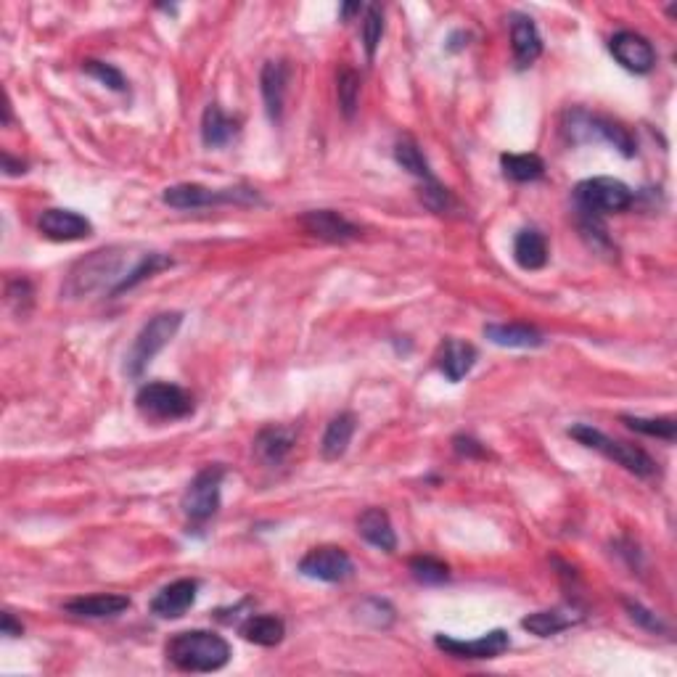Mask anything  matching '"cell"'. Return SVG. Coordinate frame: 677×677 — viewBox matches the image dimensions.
I'll list each match as a JSON object with an SVG mask.
<instances>
[{
	"label": "cell",
	"mask_w": 677,
	"mask_h": 677,
	"mask_svg": "<svg viewBox=\"0 0 677 677\" xmlns=\"http://www.w3.org/2000/svg\"><path fill=\"white\" fill-rule=\"evenodd\" d=\"M167 659L183 672H217L231 662V646L209 630H186L170 638Z\"/></svg>",
	"instance_id": "cell-1"
},
{
	"label": "cell",
	"mask_w": 677,
	"mask_h": 677,
	"mask_svg": "<svg viewBox=\"0 0 677 677\" xmlns=\"http://www.w3.org/2000/svg\"><path fill=\"white\" fill-rule=\"evenodd\" d=\"M125 262L127 249H122V246H106V249L90 252L72 268L64 291L69 297H85V294L101 289H109V294H112L125 281Z\"/></svg>",
	"instance_id": "cell-2"
},
{
	"label": "cell",
	"mask_w": 677,
	"mask_h": 677,
	"mask_svg": "<svg viewBox=\"0 0 677 677\" xmlns=\"http://www.w3.org/2000/svg\"><path fill=\"white\" fill-rule=\"evenodd\" d=\"M569 437H574L580 445L590 447V450H596V453L606 455L609 461L619 463L622 469H627L635 477H654L656 471V461L646 450H640L635 445H627V442H619V439H611L609 434H603L601 429H593L590 424H577L569 429Z\"/></svg>",
	"instance_id": "cell-3"
},
{
	"label": "cell",
	"mask_w": 677,
	"mask_h": 677,
	"mask_svg": "<svg viewBox=\"0 0 677 677\" xmlns=\"http://www.w3.org/2000/svg\"><path fill=\"white\" fill-rule=\"evenodd\" d=\"M183 326V313H159L141 328V334L135 336L133 347L125 358V373L138 379L149 363L157 358L159 352L175 339V334Z\"/></svg>",
	"instance_id": "cell-4"
},
{
	"label": "cell",
	"mask_w": 677,
	"mask_h": 677,
	"mask_svg": "<svg viewBox=\"0 0 677 677\" xmlns=\"http://www.w3.org/2000/svg\"><path fill=\"white\" fill-rule=\"evenodd\" d=\"M566 133L574 143H593L603 141L614 146L622 157H635V138L622 122L601 117V114H588L577 109L566 117Z\"/></svg>",
	"instance_id": "cell-5"
},
{
	"label": "cell",
	"mask_w": 677,
	"mask_h": 677,
	"mask_svg": "<svg viewBox=\"0 0 677 677\" xmlns=\"http://www.w3.org/2000/svg\"><path fill=\"white\" fill-rule=\"evenodd\" d=\"M574 199H577V207L585 215L601 217L614 215V212H625L633 204V191L622 180L603 178L601 175V178L582 180L580 186L574 188Z\"/></svg>",
	"instance_id": "cell-6"
},
{
	"label": "cell",
	"mask_w": 677,
	"mask_h": 677,
	"mask_svg": "<svg viewBox=\"0 0 677 677\" xmlns=\"http://www.w3.org/2000/svg\"><path fill=\"white\" fill-rule=\"evenodd\" d=\"M135 405L143 416L154 421H178L194 413V397L178 384H164V381L141 387V392L135 395Z\"/></svg>",
	"instance_id": "cell-7"
},
{
	"label": "cell",
	"mask_w": 677,
	"mask_h": 677,
	"mask_svg": "<svg viewBox=\"0 0 677 677\" xmlns=\"http://www.w3.org/2000/svg\"><path fill=\"white\" fill-rule=\"evenodd\" d=\"M225 469L220 463L215 466H207L201 469L191 484H188L186 495H183V511L191 521L201 524V521H209L217 514L220 508V490H223Z\"/></svg>",
	"instance_id": "cell-8"
},
{
	"label": "cell",
	"mask_w": 677,
	"mask_h": 677,
	"mask_svg": "<svg viewBox=\"0 0 677 677\" xmlns=\"http://www.w3.org/2000/svg\"><path fill=\"white\" fill-rule=\"evenodd\" d=\"M162 201L167 207L175 209H201L212 204H252L257 201L254 191H241V188H207L199 183H180V186L164 188Z\"/></svg>",
	"instance_id": "cell-9"
},
{
	"label": "cell",
	"mask_w": 677,
	"mask_h": 677,
	"mask_svg": "<svg viewBox=\"0 0 677 677\" xmlns=\"http://www.w3.org/2000/svg\"><path fill=\"white\" fill-rule=\"evenodd\" d=\"M299 574L318 582H344L352 574V558L339 545H320L299 561Z\"/></svg>",
	"instance_id": "cell-10"
},
{
	"label": "cell",
	"mask_w": 677,
	"mask_h": 677,
	"mask_svg": "<svg viewBox=\"0 0 677 677\" xmlns=\"http://www.w3.org/2000/svg\"><path fill=\"white\" fill-rule=\"evenodd\" d=\"M439 651H445L447 656H455V659H495V656L506 654L511 648V638H508L506 630H492V633L482 635L477 640H458L450 638V635L439 633L434 638Z\"/></svg>",
	"instance_id": "cell-11"
},
{
	"label": "cell",
	"mask_w": 677,
	"mask_h": 677,
	"mask_svg": "<svg viewBox=\"0 0 677 677\" xmlns=\"http://www.w3.org/2000/svg\"><path fill=\"white\" fill-rule=\"evenodd\" d=\"M611 56L627 69V72H635V75H648L656 64V51L654 45L648 43L643 35L630 30L617 32L609 43Z\"/></svg>",
	"instance_id": "cell-12"
},
{
	"label": "cell",
	"mask_w": 677,
	"mask_h": 677,
	"mask_svg": "<svg viewBox=\"0 0 677 677\" xmlns=\"http://www.w3.org/2000/svg\"><path fill=\"white\" fill-rule=\"evenodd\" d=\"M38 228L45 239L59 241V244L82 241L93 233V223L88 217H82L80 212H72V209H45L38 220Z\"/></svg>",
	"instance_id": "cell-13"
},
{
	"label": "cell",
	"mask_w": 677,
	"mask_h": 677,
	"mask_svg": "<svg viewBox=\"0 0 677 677\" xmlns=\"http://www.w3.org/2000/svg\"><path fill=\"white\" fill-rule=\"evenodd\" d=\"M302 225L305 231L315 239L331 241V244H344V241H352L360 236L358 225H352L347 217H342L339 212H331V209H315V212H307L302 217Z\"/></svg>",
	"instance_id": "cell-14"
},
{
	"label": "cell",
	"mask_w": 677,
	"mask_h": 677,
	"mask_svg": "<svg viewBox=\"0 0 677 677\" xmlns=\"http://www.w3.org/2000/svg\"><path fill=\"white\" fill-rule=\"evenodd\" d=\"M196 593H199V582L196 580H175L170 585H164L157 596L151 598V614H157L162 619H178L183 617L191 606L196 603Z\"/></svg>",
	"instance_id": "cell-15"
},
{
	"label": "cell",
	"mask_w": 677,
	"mask_h": 677,
	"mask_svg": "<svg viewBox=\"0 0 677 677\" xmlns=\"http://www.w3.org/2000/svg\"><path fill=\"white\" fill-rule=\"evenodd\" d=\"M286 85H289V67L286 61H265L260 75V90L268 117L273 122H281L283 104H286Z\"/></svg>",
	"instance_id": "cell-16"
},
{
	"label": "cell",
	"mask_w": 677,
	"mask_h": 677,
	"mask_svg": "<svg viewBox=\"0 0 677 677\" xmlns=\"http://www.w3.org/2000/svg\"><path fill=\"white\" fill-rule=\"evenodd\" d=\"M127 609H130V598L122 596V593H98V596L72 598V601L64 603V611L80 619L117 617Z\"/></svg>",
	"instance_id": "cell-17"
},
{
	"label": "cell",
	"mask_w": 677,
	"mask_h": 677,
	"mask_svg": "<svg viewBox=\"0 0 677 677\" xmlns=\"http://www.w3.org/2000/svg\"><path fill=\"white\" fill-rule=\"evenodd\" d=\"M297 445V432L289 426H265L254 439V453L265 466H278Z\"/></svg>",
	"instance_id": "cell-18"
},
{
	"label": "cell",
	"mask_w": 677,
	"mask_h": 677,
	"mask_svg": "<svg viewBox=\"0 0 677 677\" xmlns=\"http://www.w3.org/2000/svg\"><path fill=\"white\" fill-rule=\"evenodd\" d=\"M511 45H514V59L521 69L532 67L540 53H543V38L537 32L535 22L529 16L516 14L511 19Z\"/></svg>",
	"instance_id": "cell-19"
},
{
	"label": "cell",
	"mask_w": 677,
	"mask_h": 677,
	"mask_svg": "<svg viewBox=\"0 0 677 677\" xmlns=\"http://www.w3.org/2000/svg\"><path fill=\"white\" fill-rule=\"evenodd\" d=\"M358 532L365 543H371L373 548H379V551L384 553L397 551L395 527H392L387 511H381V508H365L358 519Z\"/></svg>",
	"instance_id": "cell-20"
},
{
	"label": "cell",
	"mask_w": 677,
	"mask_h": 677,
	"mask_svg": "<svg viewBox=\"0 0 677 677\" xmlns=\"http://www.w3.org/2000/svg\"><path fill=\"white\" fill-rule=\"evenodd\" d=\"M484 336L498 347H514V350H532L545 344V336L524 323H490L484 326Z\"/></svg>",
	"instance_id": "cell-21"
},
{
	"label": "cell",
	"mask_w": 677,
	"mask_h": 677,
	"mask_svg": "<svg viewBox=\"0 0 677 677\" xmlns=\"http://www.w3.org/2000/svg\"><path fill=\"white\" fill-rule=\"evenodd\" d=\"M355 429H358V418L350 410H344L339 416H334L328 421L326 434H323V442H320V453L326 461H339L347 447H350L352 437H355Z\"/></svg>",
	"instance_id": "cell-22"
},
{
	"label": "cell",
	"mask_w": 677,
	"mask_h": 677,
	"mask_svg": "<svg viewBox=\"0 0 677 677\" xmlns=\"http://www.w3.org/2000/svg\"><path fill=\"white\" fill-rule=\"evenodd\" d=\"M477 365V350L461 339H447L439 352V371L445 373L447 381H461L469 376L471 368Z\"/></svg>",
	"instance_id": "cell-23"
},
{
	"label": "cell",
	"mask_w": 677,
	"mask_h": 677,
	"mask_svg": "<svg viewBox=\"0 0 677 677\" xmlns=\"http://www.w3.org/2000/svg\"><path fill=\"white\" fill-rule=\"evenodd\" d=\"M236 133H239V125L220 106L209 104L204 109V117H201V141H204L207 149H223V146H228L236 138Z\"/></svg>",
	"instance_id": "cell-24"
},
{
	"label": "cell",
	"mask_w": 677,
	"mask_h": 677,
	"mask_svg": "<svg viewBox=\"0 0 677 677\" xmlns=\"http://www.w3.org/2000/svg\"><path fill=\"white\" fill-rule=\"evenodd\" d=\"M514 260L521 270H540L548 265V241L535 228H524L514 239Z\"/></svg>",
	"instance_id": "cell-25"
},
{
	"label": "cell",
	"mask_w": 677,
	"mask_h": 677,
	"mask_svg": "<svg viewBox=\"0 0 677 677\" xmlns=\"http://www.w3.org/2000/svg\"><path fill=\"white\" fill-rule=\"evenodd\" d=\"M239 633L244 635V640L254 643V646L273 648L286 635V625H283V619L276 617V614H252V617H246L241 622Z\"/></svg>",
	"instance_id": "cell-26"
},
{
	"label": "cell",
	"mask_w": 677,
	"mask_h": 677,
	"mask_svg": "<svg viewBox=\"0 0 677 677\" xmlns=\"http://www.w3.org/2000/svg\"><path fill=\"white\" fill-rule=\"evenodd\" d=\"M577 622V617L572 614H564V611H535V614H529V617L521 619V627L527 630V633L537 635V638H551V635L561 633L566 627H572Z\"/></svg>",
	"instance_id": "cell-27"
},
{
	"label": "cell",
	"mask_w": 677,
	"mask_h": 677,
	"mask_svg": "<svg viewBox=\"0 0 677 677\" xmlns=\"http://www.w3.org/2000/svg\"><path fill=\"white\" fill-rule=\"evenodd\" d=\"M500 167L506 172V178L516 183H532L545 175V162L537 154H503Z\"/></svg>",
	"instance_id": "cell-28"
},
{
	"label": "cell",
	"mask_w": 677,
	"mask_h": 677,
	"mask_svg": "<svg viewBox=\"0 0 677 677\" xmlns=\"http://www.w3.org/2000/svg\"><path fill=\"white\" fill-rule=\"evenodd\" d=\"M336 96H339V109L347 120L355 117L360 104V75L355 69L342 67L336 75Z\"/></svg>",
	"instance_id": "cell-29"
},
{
	"label": "cell",
	"mask_w": 677,
	"mask_h": 677,
	"mask_svg": "<svg viewBox=\"0 0 677 677\" xmlns=\"http://www.w3.org/2000/svg\"><path fill=\"white\" fill-rule=\"evenodd\" d=\"M395 159L402 170L410 172V175H416V178L421 180H434L432 170H429V162H426V157L421 154V149H418L413 138H402V141H397Z\"/></svg>",
	"instance_id": "cell-30"
},
{
	"label": "cell",
	"mask_w": 677,
	"mask_h": 677,
	"mask_svg": "<svg viewBox=\"0 0 677 677\" xmlns=\"http://www.w3.org/2000/svg\"><path fill=\"white\" fill-rule=\"evenodd\" d=\"M622 421L627 424V429H633L638 434H646V437H656V439H672L677 437V424L675 418H640V416H622Z\"/></svg>",
	"instance_id": "cell-31"
},
{
	"label": "cell",
	"mask_w": 677,
	"mask_h": 677,
	"mask_svg": "<svg viewBox=\"0 0 677 677\" xmlns=\"http://www.w3.org/2000/svg\"><path fill=\"white\" fill-rule=\"evenodd\" d=\"M164 268H172L170 257H164V254H149V257H143V260L138 262L130 273H127L125 281H122L120 286L112 291V294H122V291L133 289V286H138V283L146 281V278L157 276L159 270H164Z\"/></svg>",
	"instance_id": "cell-32"
},
{
	"label": "cell",
	"mask_w": 677,
	"mask_h": 677,
	"mask_svg": "<svg viewBox=\"0 0 677 677\" xmlns=\"http://www.w3.org/2000/svg\"><path fill=\"white\" fill-rule=\"evenodd\" d=\"M410 574H413L421 585H442V582H447V577H450V569H447V564H442L439 558L416 556L410 558Z\"/></svg>",
	"instance_id": "cell-33"
},
{
	"label": "cell",
	"mask_w": 677,
	"mask_h": 677,
	"mask_svg": "<svg viewBox=\"0 0 677 677\" xmlns=\"http://www.w3.org/2000/svg\"><path fill=\"white\" fill-rule=\"evenodd\" d=\"M381 38H384V14H381L379 6H368L365 8L363 19V45L365 53H368V59L376 56Z\"/></svg>",
	"instance_id": "cell-34"
},
{
	"label": "cell",
	"mask_w": 677,
	"mask_h": 677,
	"mask_svg": "<svg viewBox=\"0 0 677 677\" xmlns=\"http://www.w3.org/2000/svg\"><path fill=\"white\" fill-rule=\"evenodd\" d=\"M82 72L93 77V80L101 82V85H106V88H112V90L127 88L125 75H122L117 67H112V64H106V61H96V59L85 61V64H82Z\"/></svg>",
	"instance_id": "cell-35"
},
{
	"label": "cell",
	"mask_w": 677,
	"mask_h": 677,
	"mask_svg": "<svg viewBox=\"0 0 677 677\" xmlns=\"http://www.w3.org/2000/svg\"><path fill=\"white\" fill-rule=\"evenodd\" d=\"M421 201L437 215H445V212L455 207V199L450 196V191L439 186L437 180H426L424 188H421Z\"/></svg>",
	"instance_id": "cell-36"
},
{
	"label": "cell",
	"mask_w": 677,
	"mask_h": 677,
	"mask_svg": "<svg viewBox=\"0 0 677 677\" xmlns=\"http://www.w3.org/2000/svg\"><path fill=\"white\" fill-rule=\"evenodd\" d=\"M625 609L630 611V617H633V622H638V625H643L646 630H651V633H659V630H664L662 619L656 617L654 611L643 609L640 603H633V601H625Z\"/></svg>",
	"instance_id": "cell-37"
},
{
	"label": "cell",
	"mask_w": 677,
	"mask_h": 677,
	"mask_svg": "<svg viewBox=\"0 0 677 677\" xmlns=\"http://www.w3.org/2000/svg\"><path fill=\"white\" fill-rule=\"evenodd\" d=\"M453 447L455 453L466 455V458H484V455H487L482 442H477L474 437H463V434H458V437L453 439Z\"/></svg>",
	"instance_id": "cell-38"
},
{
	"label": "cell",
	"mask_w": 677,
	"mask_h": 677,
	"mask_svg": "<svg viewBox=\"0 0 677 677\" xmlns=\"http://www.w3.org/2000/svg\"><path fill=\"white\" fill-rule=\"evenodd\" d=\"M8 302L11 305H19L22 302L24 313H27V307L32 305V286L27 281H14L8 286Z\"/></svg>",
	"instance_id": "cell-39"
},
{
	"label": "cell",
	"mask_w": 677,
	"mask_h": 677,
	"mask_svg": "<svg viewBox=\"0 0 677 677\" xmlns=\"http://www.w3.org/2000/svg\"><path fill=\"white\" fill-rule=\"evenodd\" d=\"M0 633L6 635V638H19L24 633V627L22 622H16L11 611H3V617H0Z\"/></svg>",
	"instance_id": "cell-40"
},
{
	"label": "cell",
	"mask_w": 677,
	"mask_h": 677,
	"mask_svg": "<svg viewBox=\"0 0 677 677\" xmlns=\"http://www.w3.org/2000/svg\"><path fill=\"white\" fill-rule=\"evenodd\" d=\"M3 172H6V175H24V172H27V164L16 162V159L6 151V154H3Z\"/></svg>",
	"instance_id": "cell-41"
},
{
	"label": "cell",
	"mask_w": 677,
	"mask_h": 677,
	"mask_svg": "<svg viewBox=\"0 0 677 677\" xmlns=\"http://www.w3.org/2000/svg\"><path fill=\"white\" fill-rule=\"evenodd\" d=\"M360 8H363L360 3H344V6L339 8V16H342L344 22H350V16L360 14Z\"/></svg>",
	"instance_id": "cell-42"
}]
</instances>
